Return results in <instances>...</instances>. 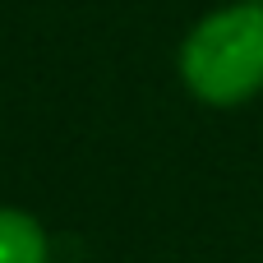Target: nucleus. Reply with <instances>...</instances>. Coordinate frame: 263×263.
Returning <instances> with one entry per match:
<instances>
[{"label": "nucleus", "instance_id": "nucleus-1", "mask_svg": "<svg viewBox=\"0 0 263 263\" xmlns=\"http://www.w3.org/2000/svg\"><path fill=\"white\" fill-rule=\"evenodd\" d=\"M180 79L203 106H245L263 92V0L203 14L180 46Z\"/></svg>", "mask_w": 263, "mask_h": 263}, {"label": "nucleus", "instance_id": "nucleus-2", "mask_svg": "<svg viewBox=\"0 0 263 263\" xmlns=\"http://www.w3.org/2000/svg\"><path fill=\"white\" fill-rule=\"evenodd\" d=\"M0 263H51L46 231L23 208H0Z\"/></svg>", "mask_w": 263, "mask_h": 263}]
</instances>
